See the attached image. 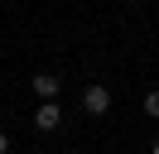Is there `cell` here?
Returning <instances> with one entry per match:
<instances>
[{"instance_id":"obj_4","label":"cell","mask_w":159,"mask_h":154,"mask_svg":"<svg viewBox=\"0 0 159 154\" xmlns=\"http://www.w3.org/2000/svg\"><path fill=\"white\" fill-rule=\"evenodd\" d=\"M145 116H159V92H145Z\"/></svg>"},{"instance_id":"obj_1","label":"cell","mask_w":159,"mask_h":154,"mask_svg":"<svg viewBox=\"0 0 159 154\" xmlns=\"http://www.w3.org/2000/svg\"><path fill=\"white\" fill-rule=\"evenodd\" d=\"M82 106H87V116H106V111H111V87L92 82L87 92H82Z\"/></svg>"},{"instance_id":"obj_2","label":"cell","mask_w":159,"mask_h":154,"mask_svg":"<svg viewBox=\"0 0 159 154\" xmlns=\"http://www.w3.org/2000/svg\"><path fill=\"white\" fill-rule=\"evenodd\" d=\"M34 92H39L43 101H58V92H63V77H53V72H34Z\"/></svg>"},{"instance_id":"obj_6","label":"cell","mask_w":159,"mask_h":154,"mask_svg":"<svg viewBox=\"0 0 159 154\" xmlns=\"http://www.w3.org/2000/svg\"><path fill=\"white\" fill-rule=\"evenodd\" d=\"M149 154H159V140H154V149H149Z\"/></svg>"},{"instance_id":"obj_5","label":"cell","mask_w":159,"mask_h":154,"mask_svg":"<svg viewBox=\"0 0 159 154\" xmlns=\"http://www.w3.org/2000/svg\"><path fill=\"white\" fill-rule=\"evenodd\" d=\"M0 154H10V135H0Z\"/></svg>"},{"instance_id":"obj_3","label":"cell","mask_w":159,"mask_h":154,"mask_svg":"<svg viewBox=\"0 0 159 154\" xmlns=\"http://www.w3.org/2000/svg\"><path fill=\"white\" fill-rule=\"evenodd\" d=\"M34 125H39V130H58V125H63V111H58V101H43L39 111H34Z\"/></svg>"}]
</instances>
